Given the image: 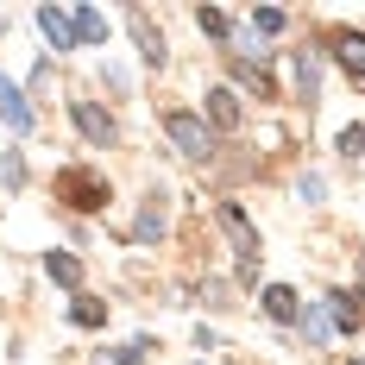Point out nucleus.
Masks as SVG:
<instances>
[{
    "label": "nucleus",
    "mask_w": 365,
    "mask_h": 365,
    "mask_svg": "<svg viewBox=\"0 0 365 365\" xmlns=\"http://www.w3.org/2000/svg\"><path fill=\"white\" fill-rule=\"evenodd\" d=\"M328 322L353 334V328L365 322V296H359V290H334V296H328Z\"/></svg>",
    "instance_id": "obj_11"
},
{
    "label": "nucleus",
    "mask_w": 365,
    "mask_h": 365,
    "mask_svg": "<svg viewBox=\"0 0 365 365\" xmlns=\"http://www.w3.org/2000/svg\"><path fill=\"white\" fill-rule=\"evenodd\" d=\"M70 322H76V328H101V322H108V302H95V296H76V302H70Z\"/></svg>",
    "instance_id": "obj_17"
},
{
    "label": "nucleus",
    "mask_w": 365,
    "mask_h": 365,
    "mask_svg": "<svg viewBox=\"0 0 365 365\" xmlns=\"http://www.w3.org/2000/svg\"><path fill=\"white\" fill-rule=\"evenodd\" d=\"M0 177H6V189H19V182H26V164H19V151H6V158H0Z\"/></svg>",
    "instance_id": "obj_22"
},
{
    "label": "nucleus",
    "mask_w": 365,
    "mask_h": 365,
    "mask_svg": "<svg viewBox=\"0 0 365 365\" xmlns=\"http://www.w3.org/2000/svg\"><path fill=\"white\" fill-rule=\"evenodd\" d=\"M296 328H302V340H315V346H322V340L334 334V322H328V309H302V322H296Z\"/></svg>",
    "instance_id": "obj_18"
},
{
    "label": "nucleus",
    "mask_w": 365,
    "mask_h": 365,
    "mask_svg": "<svg viewBox=\"0 0 365 365\" xmlns=\"http://www.w3.org/2000/svg\"><path fill=\"white\" fill-rule=\"evenodd\" d=\"M70 19H76V51L108 38V13H101V6H70Z\"/></svg>",
    "instance_id": "obj_13"
},
{
    "label": "nucleus",
    "mask_w": 365,
    "mask_h": 365,
    "mask_svg": "<svg viewBox=\"0 0 365 365\" xmlns=\"http://www.w3.org/2000/svg\"><path fill=\"white\" fill-rule=\"evenodd\" d=\"M195 26L208 38H233V13H220V6H208V13H195Z\"/></svg>",
    "instance_id": "obj_19"
},
{
    "label": "nucleus",
    "mask_w": 365,
    "mask_h": 365,
    "mask_svg": "<svg viewBox=\"0 0 365 365\" xmlns=\"http://www.w3.org/2000/svg\"><path fill=\"white\" fill-rule=\"evenodd\" d=\"M290 76H296V95H302V101L322 95V57H315V51H296V57H290Z\"/></svg>",
    "instance_id": "obj_12"
},
{
    "label": "nucleus",
    "mask_w": 365,
    "mask_h": 365,
    "mask_svg": "<svg viewBox=\"0 0 365 365\" xmlns=\"http://www.w3.org/2000/svg\"><path fill=\"white\" fill-rule=\"evenodd\" d=\"M284 26H290V13H284V6H258V13H252V32H264V38L284 32Z\"/></svg>",
    "instance_id": "obj_20"
},
{
    "label": "nucleus",
    "mask_w": 365,
    "mask_h": 365,
    "mask_svg": "<svg viewBox=\"0 0 365 365\" xmlns=\"http://www.w3.org/2000/svg\"><path fill=\"white\" fill-rule=\"evenodd\" d=\"M0 120H6L13 133H32V101H26V88L6 82V76H0Z\"/></svg>",
    "instance_id": "obj_7"
},
{
    "label": "nucleus",
    "mask_w": 365,
    "mask_h": 365,
    "mask_svg": "<svg viewBox=\"0 0 365 365\" xmlns=\"http://www.w3.org/2000/svg\"><path fill=\"white\" fill-rule=\"evenodd\" d=\"M76 133H82V139H88V145H113V139H120V126H113V113L108 108H95V101H76Z\"/></svg>",
    "instance_id": "obj_4"
},
{
    "label": "nucleus",
    "mask_w": 365,
    "mask_h": 365,
    "mask_svg": "<svg viewBox=\"0 0 365 365\" xmlns=\"http://www.w3.org/2000/svg\"><path fill=\"white\" fill-rule=\"evenodd\" d=\"M353 365H365V359H353Z\"/></svg>",
    "instance_id": "obj_23"
},
{
    "label": "nucleus",
    "mask_w": 365,
    "mask_h": 365,
    "mask_svg": "<svg viewBox=\"0 0 365 365\" xmlns=\"http://www.w3.org/2000/svg\"><path fill=\"white\" fill-rule=\"evenodd\" d=\"M220 233L233 240L240 264H258V227L246 220V208H240V202H220Z\"/></svg>",
    "instance_id": "obj_3"
},
{
    "label": "nucleus",
    "mask_w": 365,
    "mask_h": 365,
    "mask_svg": "<svg viewBox=\"0 0 365 365\" xmlns=\"http://www.w3.org/2000/svg\"><path fill=\"white\" fill-rule=\"evenodd\" d=\"M57 195H63V208H76V215H101L113 202V189L101 170H88V164H70V170H57V182H51Z\"/></svg>",
    "instance_id": "obj_1"
},
{
    "label": "nucleus",
    "mask_w": 365,
    "mask_h": 365,
    "mask_svg": "<svg viewBox=\"0 0 365 365\" xmlns=\"http://www.w3.org/2000/svg\"><path fill=\"white\" fill-rule=\"evenodd\" d=\"M44 271H51V277H57L63 290H76V296H82V264H76L70 252H44Z\"/></svg>",
    "instance_id": "obj_15"
},
{
    "label": "nucleus",
    "mask_w": 365,
    "mask_h": 365,
    "mask_svg": "<svg viewBox=\"0 0 365 365\" xmlns=\"http://www.w3.org/2000/svg\"><path fill=\"white\" fill-rule=\"evenodd\" d=\"M240 88H208V126H220V133H233L240 126Z\"/></svg>",
    "instance_id": "obj_9"
},
{
    "label": "nucleus",
    "mask_w": 365,
    "mask_h": 365,
    "mask_svg": "<svg viewBox=\"0 0 365 365\" xmlns=\"http://www.w3.org/2000/svg\"><path fill=\"white\" fill-rule=\"evenodd\" d=\"M151 353V334H133V340H126V346H113V353H101V359L95 365H139Z\"/></svg>",
    "instance_id": "obj_16"
},
{
    "label": "nucleus",
    "mask_w": 365,
    "mask_h": 365,
    "mask_svg": "<svg viewBox=\"0 0 365 365\" xmlns=\"http://www.w3.org/2000/svg\"><path fill=\"white\" fill-rule=\"evenodd\" d=\"M38 32L51 38V51H76V19H70V6H38Z\"/></svg>",
    "instance_id": "obj_6"
},
{
    "label": "nucleus",
    "mask_w": 365,
    "mask_h": 365,
    "mask_svg": "<svg viewBox=\"0 0 365 365\" xmlns=\"http://www.w3.org/2000/svg\"><path fill=\"white\" fill-rule=\"evenodd\" d=\"M164 133H170V145H177L182 158H208V151H215V126H208L202 113H189V108L164 113Z\"/></svg>",
    "instance_id": "obj_2"
},
{
    "label": "nucleus",
    "mask_w": 365,
    "mask_h": 365,
    "mask_svg": "<svg viewBox=\"0 0 365 365\" xmlns=\"http://www.w3.org/2000/svg\"><path fill=\"white\" fill-rule=\"evenodd\" d=\"M126 19H133V32H139V57H145L151 70H158V63H164V38H158V26H151V19L139 13V6H133Z\"/></svg>",
    "instance_id": "obj_14"
},
{
    "label": "nucleus",
    "mask_w": 365,
    "mask_h": 365,
    "mask_svg": "<svg viewBox=\"0 0 365 365\" xmlns=\"http://www.w3.org/2000/svg\"><path fill=\"white\" fill-rule=\"evenodd\" d=\"M164 240V195H145V208L133 220V246H158Z\"/></svg>",
    "instance_id": "obj_10"
},
{
    "label": "nucleus",
    "mask_w": 365,
    "mask_h": 365,
    "mask_svg": "<svg viewBox=\"0 0 365 365\" xmlns=\"http://www.w3.org/2000/svg\"><path fill=\"white\" fill-rule=\"evenodd\" d=\"M258 302H264V315H271L277 328H296V322H302V296H296L290 284H264Z\"/></svg>",
    "instance_id": "obj_5"
},
{
    "label": "nucleus",
    "mask_w": 365,
    "mask_h": 365,
    "mask_svg": "<svg viewBox=\"0 0 365 365\" xmlns=\"http://www.w3.org/2000/svg\"><path fill=\"white\" fill-rule=\"evenodd\" d=\"M340 151L346 158H365V126H340Z\"/></svg>",
    "instance_id": "obj_21"
},
{
    "label": "nucleus",
    "mask_w": 365,
    "mask_h": 365,
    "mask_svg": "<svg viewBox=\"0 0 365 365\" xmlns=\"http://www.w3.org/2000/svg\"><path fill=\"white\" fill-rule=\"evenodd\" d=\"M328 51H334V63L353 76V82H365V32H334Z\"/></svg>",
    "instance_id": "obj_8"
}]
</instances>
